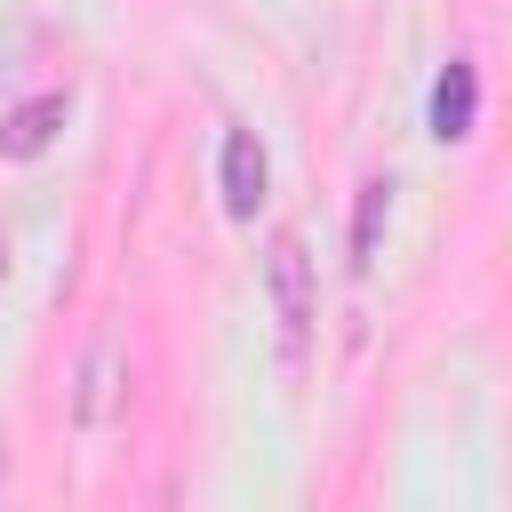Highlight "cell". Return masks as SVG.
I'll list each match as a JSON object with an SVG mask.
<instances>
[{"label": "cell", "instance_id": "6", "mask_svg": "<svg viewBox=\"0 0 512 512\" xmlns=\"http://www.w3.org/2000/svg\"><path fill=\"white\" fill-rule=\"evenodd\" d=\"M384 216H392V176H368V184H360V208H352V272H368V264H376Z\"/></svg>", "mask_w": 512, "mask_h": 512}, {"label": "cell", "instance_id": "5", "mask_svg": "<svg viewBox=\"0 0 512 512\" xmlns=\"http://www.w3.org/2000/svg\"><path fill=\"white\" fill-rule=\"evenodd\" d=\"M120 400H128V392H120V344L104 336V344L88 352V368H80L72 416H80V424H112V416H120Z\"/></svg>", "mask_w": 512, "mask_h": 512}, {"label": "cell", "instance_id": "4", "mask_svg": "<svg viewBox=\"0 0 512 512\" xmlns=\"http://www.w3.org/2000/svg\"><path fill=\"white\" fill-rule=\"evenodd\" d=\"M224 208H232L240 224L264 208V144H256L248 128H232V136H224Z\"/></svg>", "mask_w": 512, "mask_h": 512}, {"label": "cell", "instance_id": "1", "mask_svg": "<svg viewBox=\"0 0 512 512\" xmlns=\"http://www.w3.org/2000/svg\"><path fill=\"white\" fill-rule=\"evenodd\" d=\"M264 288H272V320H280V360L288 376L304 368V344H312V256L296 232H280L264 248Z\"/></svg>", "mask_w": 512, "mask_h": 512}, {"label": "cell", "instance_id": "3", "mask_svg": "<svg viewBox=\"0 0 512 512\" xmlns=\"http://www.w3.org/2000/svg\"><path fill=\"white\" fill-rule=\"evenodd\" d=\"M472 120H480V72H472L464 56H448V72L432 80V136H440V144H464Z\"/></svg>", "mask_w": 512, "mask_h": 512}, {"label": "cell", "instance_id": "2", "mask_svg": "<svg viewBox=\"0 0 512 512\" xmlns=\"http://www.w3.org/2000/svg\"><path fill=\"white\" fill-rule=\"evenodd\" d=\"M64 112H72V96H64V88H48V96L16 104V112L0 120V160H40V152L56 144V128H64Z\"/></svg>", "mask_w": 512, "mask_h": 512}, {"label": "cell", "instance_id": "7", "mask_svg": "<svg viewBox=\"0 0 512 512\" xmlns=\"http://www.w3.org/2000/svg\"><path fill=\"white\" fill-rule=\"evenodd\" d=\"M0 272H8V256H0Z\"/></svg>", "mask_w": 512, "mask_h": 512}]
</instances>
